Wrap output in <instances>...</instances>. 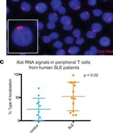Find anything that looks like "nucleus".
Returning <instances> with one entry per match:
<instances>
[{"mask_svg":"<svg viewBox=\"0 0 113 133\" xmlns=\"http://www.w3.org/2000/svg\"><path fill=\"white\" fill-rule=\"evenodd\" d=\"M12 39L16 45L19 46H26L33 42V32L29 27L19 26L12 31Z\"/></svg>","mask_w":113,"mask_h":133,"instance_id":"nucleus-1","label":"nucleus"},{"mask_svg":"<svg viewBox=\"0 0 113 133\" xmlns=\"http://www.w3.org/2000/svg\"><path fill=\"white\" fill-rule=\"evenodd\" d=\"M47 9V5L44 3H39L36 4L35 6L36 11L40 14L44 13L46 11Z\"/></svg>","mask_w":113,"mask_h":133,"instance_id":"nucleus-2","label":"nucleus"},{"mask_svg":"<svg viewBox=\"0 0 113 133\" xmlns=\"http://www.w3.org/2000/svg\"><path fill=\"white\" fill-rule=\"evenodd\" d=\"M68 5L69 7L74 11H77L81 7V3L79 0H71Z\"/></svg>","mask_w":113,"mask_h":133,"instance_id":"nucleus-3","label":"nucleus"},{"mask_svg":"<svg viewBox=\"0 0 113 133\" xmlns=\"http://www.w3.org/2000/svg\"><path fill=\"white\" fill-rule=\"evenodd\" d=\"M102 19L106 23H111L113 22V13L111 12L103 13L102 15Z\"/></svg>","mask_w":113,"mask_h":133,"instance_id":"nucleus-4","label":"nucleus"},{"mask_svg":"<svg viewBox=\"0 0 113 133\" xmlns=\"http://www.w3.org/2000/svg\"><path fill=\"white\" fill-rule=\"evenodd\" d=\"M99 43L102 46L105 48L109 46L111 44V40L107 36H103L99 39Z\"/></svg>","mask_w":113,"mask_h":133,"instance_id":"nucleus-5","label":"nucleus"},{"mask_svg":"<svg viewBox=\"0 0 113 133\" xmlns=\"http://www.w3.org/2000/svg\"><path fill=\"white\" fill-rule=\"evenodd\" d=\"M51 5L54 11H58V9L62 6L61 0H52Z\"/></svg>","mask_w":113,"mask_h":133,"instance_id":"nucleus-6","label":"nucleus"},{"mask_svg":"<svg viewBox=\"0 0 113 133\" xmlns=\"http://www.w3.org/2000/svg\"><path fill=\"white\" fill-rule=\"evenodd\" d=\"M103 28V26L100 23H95L91 25V29L92 30L95 32V33H99L101 31Z\"/></svg>","mask_w":113,"mask_h":133,"instance_id":"nucleus-7","label":"nucleus"},{"mask_svg":"<svg viewBox=\"0 0 113 133\" xmlns=\"http://www.w3.org/2000/svg\"><path fill=\"white\" fill-rule=\"evenodd\" d=\"M98 53V49L95 46H92L89 50L84 52V55H95Z\"/></svg>","mask_w":113,"mask_h":133,"instance_id":"nucleus-8","label":"nucleus"},{"mask_svg":"<svg viewBox=\"0 0 113 133\" xmlns=\"http://www.w3.org/2000/svg\"><path fill=\"white\" fill-rule=\"evenodd\" d=\"M80 49L78 46H72L68 49V52L69 54L71 55H75L77 54L80 51Z\"/></svg>","mask_w":113,"mask_h":133,"instance_id":"nucleus-9","label":"nucleus"},{"mask_svg":"<svg viewBox=\"0 0 113 133\" xmlns=\"http://www.w3.org/2000/svg\"><path fill=\"white\" fill-rule=\"evenodd\" d=\"M21 8L23 11L25 12H28L31 10L32 6L29 3L24 2L21 3Z\"/></svg>","mask_w":113,"mask_h":133,"instance_id":"nucleus-10","label":"nucleus"},{"mask_svg":"<svg viewBox=\"0 0 113 133\" xmlns=\"http://www.w3.org/2000/svg\"><path fill=\"white\" fill-rule=\"evenodd\" d=\"M60 23L62 25L69 24V23H71V18L68 15H63L60 18Z\"/></svg>","mask_w":113,"mask_h":133,"instance_id":"nucleus-11","label":"nucleus"},{"mask_svg":"<svg viewBox=\"0 0 113 133\" xmlns=\"http://www.w3.org/2000/svg\"><path fill=\"white\" fill-rule=\"evenodd\" d=\"M58 15L55 12H52L48 15V20L50 22L55 23L58 21Z\"/></svg>","mask_w":113,"mask_h":133,"instance_id":"nucleus-12","label":"nucleus"},{"mask_svg":"<svg viewBox=\"0 0 113 133\" xmlns=\"http://www.w3.org/2000/svg\"><path fill=\"white\" fill-rule=\"evenodd\" d=\"M80 17L82 20L87 21L89 20L90 18V14L89 12L87 11H84L81 13L80 15Z\"/></svg>","mask_w":113,"mask_h":133,"instance_id":"nucleus-13","label":"nucleus"},{"mask_svg":"<svg viewBox=\"0 0 113 133\" xmlns=\"http://www.w3.org/2000/svg\"><path fill=\"white\" fill-rule=\"evenodd\" d=\"M86 36L88 38L94 39L96 36V33L93 30L88 31L86 33Z\"/></svg>","mask_w":113,"mask_h":133,"instance_id":"nucleus-14","label":"nucleus"},{"mask_svg":"<svg viewBox=\"0 0 113 133\" xmlns=\"http://www.w3.org/2000/svg\"><path fill=\"white\" fill-rule=\"evenodd\" d=\"M93 14L95 17H99L103 15V12L101 10L95 9L93 10Z\"/></svg>","mask_w":113,"mask_h":133,"instance_id":"nucleus-15","label":"nucleus"},{"mask_svg":"<svg viewBox=\"0 0 113 133\" xmlns=\"http://www.w3.org/2000/svg\"><path fill=\"white\" fill-rule=\"evenodd\" d=\"M74 42V38L71 36H67L65 38V42L66 44L71 45Z\"/></svg>","mask_w":113,"mask_h":133,"instance_id":"nucleus-16","label":"nucleus"},{"mask_svg":"<svg viewBox=\"0 0 113 133\" xmlns=\"http://www.w3.org/2000/svg\"><path fill=\"white\" fill-rule=\"evenodd\" d=\"M53 46L56 49H62L63 46V43L60 41H56L54 43Z\"/></svg>","mask_w":113,"mask_h":133,"instance_id":"nucleus-17","label":"nucleus"},{"mask_svg":"<svg viewBox=\"0 0 113 133\" xmlns=\"http://www.w3.org/2000/svg\"><path fill=\"white\" fill-rule=\"evenodd\" d=\"M63 29L65 31H71L73 28V25L71 23L63 25Z\"/></svg>","mask_w":113,"mask_h":133,"instance_id":"nucleus-18","label":"nucleus"},{"mask_svg":"<svg viewBox=\"0 0 113 133\" xmlns=\"http://www.w3.org/2000/svg\"><path fill=\"white\" fill-rule=\"evenodd\" d=\"M73 36L76 37V38H78L79 37H80L81 35V31L78 29H74V30L73 31Z\"/></svg>","mask_w":113,"mask_h":133,"instance_id":"nucleus-19","label":"nucleus"},{"mask_svg":"<svg viewBox=\"0 0 113 133\" xmlns=\"http://www.w3.org/2000/svg\"><path fill=\"white\" fill-rule=\"evenodd\" d=\"M84 42H85L84 39L83 37H78L75 40V43L78 45H81L84 43Z\"/></svg>","mask_w":113,"mask_h":133,"instance_id":"nucleus-20","label":"nucleus"},{"mask_svg":"<svg viewBox=\"0 0 113 133\" xmlns=\"http://www.w3.org/2000/svg\"><path fill=\"white\" fill-rule=\"evenodd\" d=\"M55 23L52 22H49L47 24V27L49 29H54L55 28Z\"/></svg>","mask_w":113,"mask_h":133,"instance_id":"nucleus-21","label":"nucleus"},{"mask_svg":"<svg viewBox=\"0 0 113 133\" xmlns=\"http://www.w3.org/2000/svg\"><path fill=\"white\" fill-rule=\"evenodd\" d=\"M50 36H43V42L45 43H49L52 40Z\"/></svg>","mask_w":113,"mask_h":133,"instance_id":"nucleus-22","label":"nucleus"},{"mask_svg":"<svg viewBox=\"0 0 113 133\" xmlns=\"http://www.w3.org/2000/svg\"><path fill=\"white\" fill-rule=\"evenodd\" d=\"M49 36H50L51 39L52 40H55L58 39L59 37V34L56 33V32H53L52 33H51Z\"/></svg>","mask_w":113,"mask_h":133,"instance_id":"nucleus-23","label":"nucleus"},{"mask_svg":"<svg viewBox=\"0 0 113 133\" xmlns=\"http://www.w3.org/2000/svg\"><path fill=\"white\" fill-rule=\"evenodd\" d=\"M58 12H59V14H60V15H64L66 12V9L65 7L62 6L59 9H58Z\"/></svg>","mask_w":113,"mask_h":133,"instance_id":"nucleus-24","label":"nucleus"},{"mask_svg":"<svg viewBox=\"0 0 113 133\" xmlns=\"http://www.w3.org/2000/svg\"><path fill=\"white\" fill-rule=\"evenodd\" d=\"M66 54V53L65 50L64 49H59L56 52V55H58V56H63V55H65Z\"/></svg>","mask_w":113,"mask_h":133,"instance_id":"nucleus-25","label":"nucleus"},{"mask_svg":"<svg viewBox=\"0 0 113 133\" xmlns=\"http://www.w3.org/2000/svg\"><path fill=\"white\" fill-rule=\"evenodd\" d=\"M97 3V0H88V4L90 6H95Z\"/></svg>","mask_w":113,"mask_h":133,"instance_id":"nucleus-26","label":"nucleus"},{"mask_svg":"<svg viewBox=\"0 0 113 133\" xmlns=\"http://www.w3.org/2000/svg\"><path fill=\"white\" fill-rule=\"evenodd\" d=\"M37 27L39 30H41L44 27V24L42 22H38L37 23Z\"/></svg>","mask_w":113,"mask_h":133,"instance_id":"nucleus-27","label":"nucleus"},{"mask_svg":"<svg viewBox=\"0 0 113 133\" xmlns=\"http://www.w3.org/2000/svg\"><path fill=\"white\" fill-rule=\"evenodd\" d=\"M10 12V9H9L8 6H7V14H8Z\"/></svg>","mask_w":113,"mask_h":133,"instance_id":"nucleus-28","label":"nucleus"},{"mask_svg":"<svg viewBox=\"0 0 113 133\" xmlns=\"http://www.w3.org/2000/svg\"><path fill=\"white\" fill-rule=\"evenodd\" d=\"M12 1H13V2H18V1H19L20 0H12Z\"/></svg>","mask_w":113,"mask_h":133,"instance_id":"nucleus-29","label":"nucleus"},{"mask_svg":"<svg viewBox=\"0 0 113 133\" xmlns=\"http://www.w3.org/2000/svg\"><path fill=\"white\" fill-rule=\"evenodd\" d=\"M20 55H26L25 54H20Z\"/></svg>","mask_w":113,"mask_h":133,"instance_id":"nucleus-30","label":"nucleus"},{"mask_svg":"<svg viewBox=\"0 0 113 133\" xmlns=\"http://www.w3.org/2000/svg\"><path fill=\"white\" fill-rule=\"evenodd\" d=\"M102 1H107L108 0H102Z\"/></svg>","mask_w":113,"mask_h":133,"instance_id":"nucleus-31","label":"nucleus"},{"mask_svg":"<svg viewBox=\"0 0 113 133\" xmlns=\"http://www.w3.org/2000/svg\"></svg>","mask_w":113,"mask_h":133,"instance_id":"nucleus-32","label":"nucleus"}]
</instances>
